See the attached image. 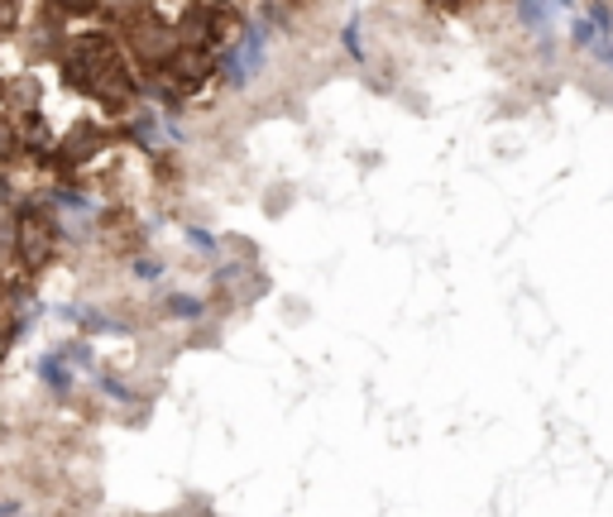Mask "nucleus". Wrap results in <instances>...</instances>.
I'll return each mask as SVG.
<instances>
[{
    "label": "nucleus",
    "mask_w": 613,
    "mask_h": 517,
    "mask_svg": "<svg viewBox=\"0 0 613 517\" xmlns=\"http://www.w3.org/2000/svg\"><path fill=\"white\" fill-rule=\"evenodd\" d=\"M187 239H192V249H201V255H216V239L207 231H192Z\"/></svg>",
    "instance_id": "obj_9"
},
{
    "label": "nucleus",
    "mask_w": 613,
    "mask_h": 517,
    "mask_svg": "<svg viewBox=\"0 0 613 517\" xmlns=\"http://www.w3.org/2000/svg\"><path fill=\"white\" fill-rule=\"evenodd\" d=\"M101 139H106L101 130H96V125H87V120H82V125L72 130L68 139H58V159H63V168H77V163H87L91 153L101 149Z\"/></svg>",
    "instance_id": "obj_4"
},
{
    "label": "nucleus",
    "mask_w": 613,
    "mask_h": 517,
    "mask_svg": "<svg viewBox=\"0 0 613 517\" xmlns=\"http://www.w3.org/2000/svg\"><path fill=\"white\" fill-rule=\"evenodd\" d=\"M15 135H20V125L0 120V159H10V149H15Z\"/></svg>",
    "instance_id": "obj_8"
},
{
    "label": "nucleus",
    "mask_w": 613,
    "mask_h": 517,
    "mask_svg": "<svg viewBox=\"0 0 613 517\" xmlns=\"http://www.w3.org/2000/svg\"><path fill=\"white\" fill-rule=\"evenodd\" d=\"M225 24H231V10H225L221 0H197L183 15V24H177V39L187 48H216Z\"/></svg>",
    "instance_id": "obj_1"
},
{
    "label": "nucleus",
    "mask_w": 613,
    "mask_h": 517,
    "mask_svg": "<svg viewBox=\"0 0 613 517\" xmlns=\"http://www.w3.org/2000/svg\"><path fill=\"white\" fill-rule=\"evenodd\" d=\"M599 58H604V63L613 67V44H599Z\"/></svg>",
    "instance_id": "obj_10"
},
{
    "label": "nucleus",
    "mask_w": 613,
    "mask_h": 517,
    "mask_svg": "<svg viewBox=\"0 0 613 517\" xmlns=\"http://www.w3.org/2000/svg\"><path fill=\"white\" fill-rule=\"evenodd\" d=\"M259 63H263V29L255 24V29L240 39V48L231 53V63H225V67H231V82H235V87H245V82L259 72Z\"/></svg>",
    "instance_id": "obj_3"
},
{
    "label": "nucleus",
    "mask_w": 613,
    "mask_h": 517,
    "mask_svg": "<svg viewBox=\"0 0 613 517\" xmlns=\"http://www.w3.org/2000/svg\"><path fill=\"white\" fill-rule=\"evenodd\" d=\"M130 48H135L139 63H163V58H173V34H168L163 20L135 15L130 20Z\"/></svg>",
    "instance_id": "obj_2"
},
{
    "label": "nucleus",
    "mask_w": 613,
    "mask_h": 517,
    "mask_svg": "<svg viewBox=\"0 0 613 517\" xmlns=\"http://www.w3.org/2000/svg\"><path fill=\"white\" fill-rule=\"evenodd\" d=\"M72 359H68V350H53V355H44V365H39V374H44V383L53 393H68L72 389Z\"/></svg>",
    "instance_id": "obj_6"
},
{
    "label": "nucleus",
    "mask_w": 613,
    "mask_h": 517,
    "mask_svg": "<svg viewBox=\"0 0 613 517\" xmlns=\"http://www.w3.org/2000/svg\"><path fill=\"white\" fill-rule=\"evenodd\" d=\"M48 239H53V235H48V225L39 221V216H29V221L20 225V255L29 259V263H44V259H48V249H53Z\"/></svg>",
    "instance_id": "obj_5"
},
{
    "label": "nucleus",
    "mask_w": 613,
    "mask_h": 517,
    "mask_svg": "<svg viewBox=\"0 0 613 517\" xmlns=\"http://www.w3.org/2000/svg\"><path fill=\"white\" fill-rule=\"evenodd\" d=\"M437 5H455V0H437Z\"/></svg>",
    "instance_id": "obj_11"
},
{
    "label": "nucleus",
    "mask_w": 613,
    "mask_h": 517,
    "mask_svg": "<svg viewBox=\"0 0 613 517\" xmlns=\"http://www.w3.org/2000/svg\"><path fill=\"white\" fill-rule=\"evenodd\" d=\"M168 311H177V317H197L201 303L197 297H168Z\"/></svg>",
    "instance_id": "obj_7"
}]
</instances>
